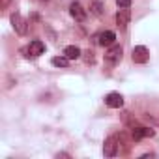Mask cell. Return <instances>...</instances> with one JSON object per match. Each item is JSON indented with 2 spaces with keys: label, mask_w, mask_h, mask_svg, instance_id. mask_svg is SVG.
<instances>
[{
  "label": "cell",
  "mask_w": 159,
  "mask_h": 159,
  "mask_svg": "<svg viewBox=\"0 0 159 159\" xmlns=\"http://www.w3.org/2000/svg\"><path fill=\"white\" fill-rule=\"evenodd\" d=\"M120 142H122V135H111L105 139V144H103V153L105 157H114L120 150Z\"/></svg>",
  "instance_id": "cell-1"
},
{
  "label": "cell",
  "mask_w": 159,
  "mask_h": 159,
  "mask_svg": "<svg viewBox=\"0 0 159 159\" xmlns=\"http://www.w3.org/2000/svg\"><path fill=\"white\" fill-rule=\"evenodd\" d=\"M90 10L96 17H101L103 15V4L99 2V0H92V4H90Z\"/></svg>",
  "instance_id": "cell-13"
},
{
  "label": "cell",
  "mask_w": 159,
  "mask_h": 159,
  "mask_svg": "<svg viewBox=\"0 0 159 159\" xmlns=\"http://www.w3.org/2000/svg\"><path fill=\"white\" fill-rule=\"evenodd\" d=\"M131 58H133L135 64H146V62L150 60V51H148L144 45H137V47H133Z\"/></svg>",
  "instance_id": "cell-4"
},
{
  "label": "cell",
  "mask_w": 159,
  "mask_h": 159,
  "mask_svg": "<svg viewBox=\"0 0 159 159\" xmlns=\"http://www.w3.org/2000/svg\"><path fill=\"white\" fill-rule=\"evenodd\" d=\"M105 105L111 107V109H120V107L124 105V98H122V94H118V92H111V94H107V96H105Z\"/></svg>",
  "instance_id": "cell-8"
},
{
  "label": "cell",
  "mask_w": 159,
  "mask_h": 159,
  "mask_svg": "<svg viewBox=\"0 0 159 159\" xmlns=\"http://www.w3.org/2000/svg\"><path fill=\"white\" fill-rule=\"evenodd\" d=\"M64 54L69 58V60H77V58H81V49H79L77 45H67L64 49Z\"/></svg>",
  "instance_id": "cell-11"
},
{
  "label": "cell",
  "mask_w": 159,
  "mask_h": 159,
  "mask_svg": "<svg viewBox=\"0 0 159 159\" xmlns=\"http://www.w3.org/2000/svg\"><path fill=\"white\" fill-rule=\"evenodd\" d=\"M129 19H131V13H129V10H118V13H116V25H118V28L120 30H125L127 28V25H129Z\"/></svg>",
  "instance_id": "cell-9"
},
{
  "label": "cell",
  "mask_w": 159,
  "mask_h": 159,
  "mask_svg": "<svg viewBox=\"0 0 159 159\" xmlns=\"http://www.w3.org/2000/svg\"><path fill=\"white\" fill-rule=\"evenodd\" d=\"M153 135H155V131H153L152 127H142V125H139V127H133V129H131L133 140H142V139H148V137H153Z\"/></svg>",
  "instance_id": "cell-6"
},
{
  "label": "cell",
  "mask_w": 159,
  "mask_h": 159,
  "mask_svg": "<svg viewBox=\"0 0 159 159\" xmlns=\"http://www.w3.org/2000/svg\"><path fill=\"white\" fill-rule=\"evenodd\" d=\"M116 6L122 10H129L131 8V0H116Z\"/></svg>",
  "instance_id": "cell-14"
},
{
  "label": "cell",
  "mask_w": 159,
  "mask_h": 159,
  "mask_svg": "<svg viewBox=\"0 0 159 159\" xmlns=\"http://www.w3.org/2000/svg\"><path fill=\"white\" fill-rule=\"evenodd\" d=\"M122 52H124V49H122V45H111L109 47V51L105 52V64L107 66H111V67H114L120 60H122Z\"/></svg>",
  "instance_id": "cell-2"
},
{
  "label": "cell",
  "mask_w": 159,
  "mask_h": 159,
  "mask_svg": "<svg viewBox=\"0 0 159 159\" xmlns=\"http://www.w3.org/2000/svg\"><path fill=\"white\" fill-rule=\"evenodd\" d=\"M8 6V0H4V2H2V8H6Z\"/></svg>",
  "instance_id": "cell-15"
},
{
  "label": "cell",
  "mask_w": 159,
  "mask_h": 159,
  "mask_svg": "<svg viewBox=\"0 0 159 159\" xmlns=\"http://www.w3.org/2000/svg\"><path fill=\"white\" fill-rule=\"evenodd\" d=\"M51 62H52V66H56V67H67V66H69V58H67L66 54H64V56H54Z\"/></svg>",
  "instance_id": "cell-12"
},
{
  "label": "cell",
  "mask_w": 159,
  "mask_h": 159,
  "mask_svg": "<svg viewBox=\"0 0 159 159\" xmlns=\"http://www.w3.org/2000/svg\"><path fill=\"white\" fill-rule=\"evenodd\" d=\"M96 39H98V43H99L101 47H111V45H114V41H116V34L111 32V30H105V32L98 34Z\"/></svg>",
  "instance_id": "cell-7"
},
{
  "label": "cell",
  "mask_w": 159,
  "mask_h": 159,
  "mask_svg": "<svg viewBox=\"0 0 159 159\" xmlns=\"http://www.w3.org/2000/svg\"><path fill=\"white\" fill-rule=\"evenodd\" d=\"M28 52H30L32 56H41V54L45 52V43L39 41V39L30 41V45H28Z\"/></svg>",
  "instance_id": "cell-10"
},
{
  "label": "cell",
  "mask_w": 159,
  "mask_h": 159,
  "mask_svg": "<svg viewBox=\"0 0 159 159\" xmlns=\"http://www.w3.org/2000/svg\"><path fill=\"white\" fill-rule=\"evenodd\" d=\"M69 13H71V17L77 21V23H84L86 21V17H88V13H86V10L79 4V2H73L71 6H69Z\"/></svg>",
  "instance_id": "cell-5"
},
{
  "label": "cell",
  "mask_w": 159,
  "mask_h": 159,
  "mask_svg": "<svg viewBox=\"0 0 159 159\" xmlns=\"http://www.w3.org/2000/svg\"><path fill=\"white\" fill-rule=\"evenodd\" d=\"M11 26L19 36H25L26 30H28V21L21 13H11Z\"/></svg>",
  "instance_id": "cell-3"
}]
</instances>
